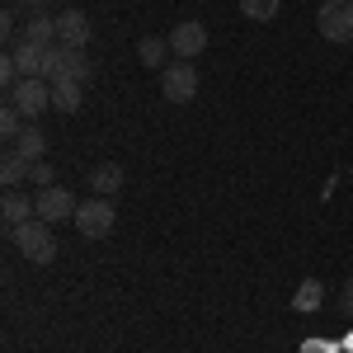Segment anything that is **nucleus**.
Instances as JSON below:
<instances>
[{
  "label": "nucleus",
  "mask_w": 353,
  "mask_h": 353,
  "mask_svg": "<svg viewBox=\"0 0 353 353\" xmlns=\"http://www.w3.org/2000/svg\"><path fill=\"white\" fill-rule=\"evenodd\" d=\"M10 241H14V250L24 254L28 264H52L57 259V236H52V226L43 217H33L24 221V226H14V231H5Z\"/></svg>",
  "instance_id": "obj_1"
},
{
  "label": "nucleus",
  "mask_w": 353,
  "mask_h": 353,
  "mask_svg": "<svg viewBox=\"0 0 353 353\" xmlns=\"http://www.w3.org/2000/svg\"><path fill=\"white\" fill-rule=\"evenodd\" d=\"M5 104H14V109L33 123V118H43V113L52 109V81H43V76H24V81L5 94Z\"/></svg>",
  "instance_id": "obj_2"
},
{
  "label": "nucleus",
  "mask_w": 353,
  "mask_h": 353,
  "mask_svg": "<svg viewBox=\"0 0 353 353\" xmlns=\"http://www.w3.org/2000/svg\"><path fill=\"white\" fill-rule=\"evenodd\" d=\"M316 28L325 43H353V0H325L316 10Z\"/></svg>",
  "instance_id": "obj_3"
},
{
  "label": "nucleus",
  "mask_w": 353,
  "mask_h": 353,
  "mask_svg": "<svg viewBox=\"0 0 353 353\" xmlns=\"http://www.w3.org/2000/svg\"><path fill=\"white\" fill-rule=\"evenodd\" d=\"M76 231H81L85 241H104V236H109L113 231V221H118V212H113V203L109 198H90V203H81V208H76Z\"/></svg>",
  "instance_id": "obj_4"
},
{
  "label": "nucleus",
  "mask_w": 353,
  "mask_h": 353,
  "mask_svg": "<svg viewBox=\"0 0 353 353\" xmlns=\"http://www.w3.org/2000/svg\"><path fill=\"white\" fill-rule=\"evenodd\" d=\"M161 94H165V104H189L193 94H198V71L184 66V61L165 66L161 71Z\"/></svg>",
  "instance_id": "obj_5"
},
{
  "label": "nucleus",
  "mask_w": 353,
  "mask_h": 353,
  "mask_svg": "<svg viewBox=\"0 0 353 353\" xmlns=\"http://www.w3.org/2000/svg\"><path fill=\"white\" fill-rule=\"evenodd\" d=\"M38 217L48 221V226H57V221H66V217H76V198H71V189H61V184H52V189H38Z\"/></svg>",
  "instance_id": "obj_6"
},
{
  "label": "nucleus",
  "mask_w": 353,
  "mask_h": 353,
  "mask_svg": "<svg viewBox=\"0 0 353 353\" xmlns=\"http://www.w3.org/2000/svg\"><path fill=\"white\" fill-rule=\"evenodd\" d=\"M208 48V28L198 24V19H184V24L170 28V52L179 57V61H189V57H198Z\"/></svg>",
  "instance_id": "obj_7"
},
{
  "label": "nucleus",
  "mask_w": 353,
  "mask_h": 353,
  "mask_svg": "<svg viewBox=\"0 0 353 353\" xmlns=\"http://www.w3.org/2000/svg\"><path fill=\"white\" fill-rule=\"evenodd\" d=\"M57 33H61V48H71V52H85V43H90V14L85 10H61L57 14Z\"/></svg>",
  "instance_id": "obj_8"
},
{
  "label": "nucleus",
  "mask_w": 353,
  "mask_h": 353,
  "mask_svg": "<svg viewBox=\"0 0 353 353\" xmlns=\"http://www.w3.org/2000/svg\"><path fill=\"white\" fill-rule=\"evenodd\" d=\"M0 212H5V231H14V226H24V221L38 217V203L19 189H5V203H0Z\"/></svg>",
  "instance_id": "obj_9"
},
{
  "label": "nucleus",
  "mask_w": 353,
  "mask_h": 353,
  "mask_svg": "<svg viewBox=\"0 0 353 353\" xmlns=\"http://www.w3.org/2000/svg\"><path fill=\"white\" fill-rule=\"evenodd\" d=\"M52 109L61 113V118H76V113L85 109V85H76V81H52Z\"/></svg>",
  "instance_id": "obj_10"
},
{
  "label": "nucleus",
  "mask_w": 353,
  "mask_h": 353,
  "mask_svg": "<svg viewBox=\"0 0 353 353\" xmlns=\"http://www.w3.org/2000/svg\"><path fill=\"white\" fill-rule=\"evenodd\" d=\"M24 43H33V48H57V43H61V33H57V14H28Z\"/></svg>",
  "instance_id": "obj_11"
},
{
  "label": "nucleus",
  "mask_w": 353,
  "mask_h": 353,
  "mask_svg": "<svg viewBox=\"0 0 353 353\" xmlns=\"http://www.w3.org/2000/svg\"><path fill=\"white\" fill-rule=\"evenodd\" d=\"M90 189H94V198H113V193L123 189V165L118 161H104L90 170Z\"/></svg>",
  "instance_id": "obj_12"
},
{
  "label": "nucleus",
  "mask_w": 353,
  "mask_h": 353,
  "mask_svg": "<svg viewBox=\"0 0 353 353\" xmlns=\"http://www.w3.org/2000/svg\"><path fill=\"white\" fill-rule=\"evenodd\" d=\"M28 170H33V161H24L14 146H5V156H0V184H5V189H19L28 179Z\"/></svg>",
  "instance_id": "obj_13"
},
{
  "label": "nucleus",
  "mask_w": 353,
  "mask_h": 353,
  "mask_svg": "<svg viewBox=\"0 0 353 353\" xmlns=\"http://www.w3.org/2000/svg\"><path fill=\"white\" fill-rule=\"evenodd\" d=\"M10 146H14L24 161H48V137H43V128H33V123H28V128L14 137Z\"/></svg>",
  "instance_id": "obj_14"
},
{
  "label": "nucleus",
  "mask_w": 353,
  "mask_h": 353,
  "mask_svg": "<svg viewBox=\"0 0 353 353\" xmlns=\"http://www.w3.org/2000/svg\"><path fill=\"white\" fill-rule=\"evenodd\" d=\"M61 81L90 85V81H94V61H90L85 52H71V48H66V61H61Z\"/></svg>",
  "instance_id": "obj_15"
},
{
  "label": "nucleus",
  "mask_w": 353,
  "mask_h": 353,
  "mask_svg": "<svg viewBox=\"0 0 353 353\" xmlns=\"http://www.w3.org/2000/svg\"><path fill=\"white\" fill-rule=\"evenodd\" d=\"M43 52H48V48H33V43H24V38H19V48H14V66H19V76H43Z\"/></svg>",
  "instance_id": "obj_16"
},
{
  "label": "nucleus",
  "mask_w": 353,
  "mask_h": 353,
  "mask_svg": "<svg viewBox=\"0 0 353 353\" xmlns=\"http://www.w3.org/2000/svg\"><path fill=\"white\" fill-rule=\"evenodd\" d=\"M165 52H170V38H141V43H137L141 66H161L165 71Z\"/></svg>",
  "instance_id": "obj_17"
},
{
  "label": "nucleus",
  "mask_w": 353,
  "mask_h": 353,
  "mask_svg": "<svg viewBox=\"0 0 353 353\" xmlns=\"http://www.w3.org/2000/svg\"><path fill=\"white\" fill-rule=\"evenodd\" d=\"M278 10H283V0H241V14H245V19H254V24L278 19Z\"/></svg>",
  "instance_id": "obj_18"
},
{
  "label": "nucleus",
  "mask_w": 353,
  "mask_h": 353,
  "mask_svg": "<svg viewBox=\"0 0 353 353\" xmlns=\"http://www.w3.org/2000/svg\"><path fill=\"white\" fill-rule=\"evenodd\" d=\"M24 128H28V118H24L19 109H14V104H5V109H0V132L10 137V141H14V137L24 132Z\"/></svg>",
  "instance_id": "obj_19"
},
{
  "label": "nucleus",
  "mask_w": 353,
  "mask_h": 353,
  "mask_svg": "<svg viewBox=\"0 0 353 353\" xmlns=\"http://www.w3.org/2000/svg\"><path fill=\"white\" fill-rule=\"evenodd\" d=\"M61 61H66V48L61 43L43 52V81H61Z\"/></svg>",
  "instance_id": "obj_20"
},
{
  "label": "nucleus",
  "mask_w": 353,
  "mask_h": 353,
  "mask_svg": "<svg viewBox=\"0 0 353 353\" xmlns=\"http://www.w3.org/2000/svg\"><path fill=\"white\" fill-rule=\"evenodd\" d=\"M321 306V283L316 278H306L301 283V292H297V311H316Z\"/></svg>",
  "instance_id": "obj_21"
},
{
  "label": "nucleus",
  "mask_w": 353,
  "mask_h": 353,
  "mask_svg": "<svg viewBox=\"0 0 353 353\" xmlns=\"http://www.w3.org/2000/svg\"><path fill=\"white\" fill-rule=\"evenodd\" d=\"M52 179H57V170L48 161H33V170H28V184H38V189H52Z\"/></svg>",
  "instance_id": "obj_22"
},
{
  "label": "nucleus",
  "mask_w": 353,
  "mask_h": 353,
  "mask_svg": "<svg viewBox=\"0 0 353 353\" xmlns=\"http://www.w3.org/2000/svg\"><path fill=\"white\" fill-rule=\"evenodd\" d=\"M14 14H19V10L5 0V10H0V33H5V38H14Z\"/></svg>",
  "instance_id": "obj_23"
},
{
  "label": "nucleus",
  "mask_w": 353,
  "mask_h": 353,
  "mask_svg": "<svg viewBox=\"0 0 353 353\" xmlns=\"http://www.w3.org/2000/svg\"><path fill=\"white\" fill-rule=\"evenodd\" d=\"M10 5H14V10H28V14H48L52 0H10Z\"/></svg>",
  "instance_id": "obj_24"
},
{
  "label": "nucleus",
  "mask_w": 353,
  "mask_h": 353,
  "mask_svg": "<svg viewBox=\"0 0 353 353\" xmlns=\"http://www.w3.org/2000/svg\"><path fill=\"white\" fill-rule=\"evenodd\" d=\"M339 316H353V283L339 288Z\"/></svg>",
  "instance_id": "obj_25"
}]
</instances>
